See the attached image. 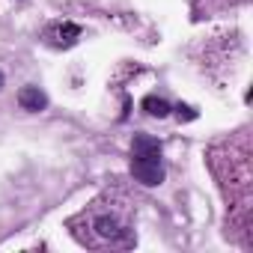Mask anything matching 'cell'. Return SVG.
Returning <instances> with one entry per match:
<instances>
[{"mask_svg": "<svg viewBox=\"0 0 253 253\" xmlns=\"http://www.w3.org/2000/svg\"><path fill=\"white\" fill-rule=\"evenodd\" d=\"M66 226H69V232L78 244L92 247V250H107V247L128 250V247L137 244L134 209L119 191L101 194L84 211L72 214L66 220Z\"/></svg>", "mask_w": 253, "mask_h": 253, "instance_id": "1", "label": "cell"}, {"mask_svg": "<svg viewBox=\"0 0 253 253\" xmlns=\"http://www.w3.org/2000/svg\"><path fill=\"white\" fill-rule=\"evenodd\" d=\"M211 170L220 179L226 203L232 209V229L250 232V137L241 131L229 143L211 149Z\"/></svg>", "mask_w": 253, "mask_h": 253, "instance_id": "2", "label": "cell"}, {"mask_svg": "<svg viewBox=\"0 0 253 253\" xmlns=\"http://www.w3.org/2000/svg\"><path fill=\"white\" fill-rule=\"evenodd\" d=\"M131 176L146 188H155L164 182L161 140H155L149 134H137L131 140Z\"/></svg>", "mask_w": 253, "mask_h": 253, "instance_id": "3", "label": "cell"}, {"mask_svg": "<svg viewBox=\"0 0 253 253\" xmlns=\"http://www.w3.org/2000/svg\"><path fill=\"white\" fill-rule=\"evenodd\" d=\"M78 39H81V27L75 21H60V24H51L45 30V42L51 48H72Z\"/></svg>", "mask_w": 253, "mask_h": 253, "instance_id": "4", "label": "cell"}, {"mask_svg": "<svg viewBox=\"0 0 253 253\" xmlns=\"http://www.w3.org/2000/svg\"><path fill=\"white\" fill-rule=\"evenodd\" d=\"M18 107L21 110H30V113H39V110L48 107V95L39 86H21L18 89Z\"/></svg>", "mask_w": 253, "mask_h": 253, "instance_id": "5", "label": "cell"}, {"mask_svg": "<svg viewBox=\"0 0 253 253\" xmlns=\"http://www.w3.org/2000/svg\"><path fill=\"white\" fill-rule=\"evenodd\" d=\"M140 107L149 113V116H158V119H164V116H170V104L164 101V98H158V95H146L143 101H140Z\"/></svg>", "mask_w": 253, "mask_h": 253, "instance_id": "6", "label": "cell"}, {"mask_svg": "<svg viewBox=\"0 0 253 253\" xmlns=\"http://www.w3.org/2000/svg\"><path fill=\"white\" fill-rule=\"evenodd\" d=\"M197 116H200V113H197L194 107H188V104H179V107H176V119H179V122H191V119H197Z\"/></svg>", "mask_w": 253, "mask_h": 253, "instance_id": "7", "label": "cell"}, {"mask_svg": "<svg viewBox=\"0 0 253 253\" xmlns=\"http://www.w3.org/2000/svg\"><path fill=\"white\" fill-rule=\"evenodd\" d=\"M0 89H3V72H0Z\"/></svg>", "mask_w": 253, "mask_h": 253, "instance_id": "8", "label": "cell"}]
</instances>
